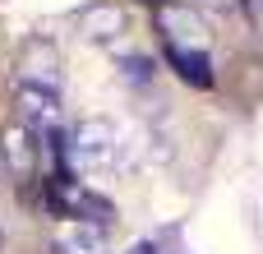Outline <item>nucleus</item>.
Listing matches in <instances>:
<instances>
[{"label": "nucleus", "mask_w": 263, "mask_h": 254, "mask_svg": "<svg viewBox=\"0 0 263 254\" xmlns=\"http://www.w3.org/2000/svg\"><path fill=\"white\" fill-rule=\"evenodd\" d=\"M116 157V130L106 120H88L69 134V162L79 171H102Z\"/></svg>", "instance_id": "1"}, {"label": "nucleus", "mask_w": 263, "mask_h": 254, "mask_svg": "<svg viewBox=\"0 0 263 254\" xmlns=\"http://www.w3.org/2000/svg\"><path fill=\"white\" fill-rule=\"evenodd\" d=\"M37 153H42V148H37V130H32V125L18 120V125L5 130V162H9L18 176H32V171H37Z\"/></svg>", "instance_id": "2"}, {"label": "nucleus", "mask_w": 263, "mask_h": 254, "mask_svg": "<svg viewBox=\"0 0 263 254\" xmlns=\"http://www.w3.org/2000/svg\"><path fill=\"white\" fill-rule=\"evenodd\" d=\"M166 60H171V69H176L185 83H194V88H213V60H208L203 51H190V46H166Z\"/></svg>", "instance_id": "3"}, {"label": "nucleus", "mask_w": 263, "mask_h": 254, "mask_svg": "<svg viewBox=\"0 0 263 254\" xmlns=\"http://www.w3.org/2000/svg\"><path fill=\"white\" fill-rule=\"evenodd\" d=\"M65 250L69 254H97L102 250V227H79V231H65Z\"/></svg>", "instance_id": "4"}, {"label": "nucleus", "mask_w": 263, "mask_h": 254, "mask_svg": "<svg viewBox=\"0 0 263 254\" xmlns=\"http://www.w3.org/2000/svg\"><path fill=\"white\" fill-rule=\"evenodd\" d=\"M245 9H263V0H245Z\"/></svg>", "instance_id": "5"}, {"label": "nucleus", "mask_w": 263, "mask_h": 254, "mask_svg": "<svg viewBox=\"0 0 263 254\" xmlns=\"http://www.w3.org/2000/svg\"><path fill=\"white\" fill-rule=\"evenodd\" d=\"M148 5H162V0H148Z\"/></svg>", "instance_id": "6"}]
</instances>
